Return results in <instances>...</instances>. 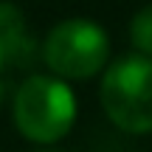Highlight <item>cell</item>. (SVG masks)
I'll return each mask as SVG.
<instances>
[{"mask_svg":"<svg viewBox=\"0 0 152 152\" xmlns=\"http://www.w3.org/2000/svg\"><path fill=\"white\" fill-rule=\"evenodd\" d=\"M14 127L39 147H54L76 124V96L65 79L34 73L14 93Z\"/></svg>","mask_w":152,"mask_h":152,"instance_id":"obj_1","label":"cell"},{"mask_svg":"<svg viewBox=\"0 0 152 152\" xmlns=\"http://www.w3.org/2000/svg\"><path fill=\"white\" fill-rule=\"evenodd\" d=\"M102 110L121 132H152V59L130 54L104 68L99 85Z\"/></svg>","mask_w":152,"mask_h":152,"instance_id":"obj_2","label":"cell"},{"mask_svg":"<svg viewBox=\"0 0 152 152\" xmlns=\"http://www.w3.org/2000/svg\"><path fill=\"white\" fill-rule=\"evenodd\" d=\"M42 59L51 73L65 82L93 79L110 62V37L96 20H59L45 37Z\"/></svg>","mask_w":152,"mask_h":152,"instance_id":"obj_3","label":"cell"},{"mask_svg":"<svg viewBox=\"0 0 152 152\" xmlns=\"http://www.w3.org/2000/svg\"><path fill=\"white\" fill-rule=\"evenodd\" d=\"M26 14L17 3L0 0V71L14 65L26 51Z\"/></svg>","mask_w":152,"mask_h":152,"instance_id":"obj_4","label":"cell"},{"mask_svg":"<svg viewBox=\"0 0 152 152\" xmlns=\"http://www.w3.org/2000/svg\"><path fill=\"white\" fill-rule=\"evenodd\" d=\"M130 42L141 56L152 59V3L138 9L130 20Z\"/></svg>","mask_w":152,"mask_h":152,"instance_id":"obj_5","label":"cell"},{"mask_svg":"<svg viewBox=\"0 0 152 152\" xmlns=\"http://www.w3.org/2000/svg\"><path fill=\"white\" fill-rule=\"evenodd\" d=\"M3 102H6V85H3V79H0V107H3Z\"/></svg>","mask_w":152,"mask_h":152,"instance_id":"obj_6","label":"cell"},{"mask_svg":"<svg viewBox=\"0 0 152 152\" xmlns=\"http://www.w3.org/2000/svg\"><path fill=\"white\" fill-rule=\"evenodd\" d=\"M34 152H62V149H56V147H39V149H34Z\"/></svg>","mask_w":152,"mask_h":152,"instance_id":"obj_7","label":"cell"}]
</instances>
